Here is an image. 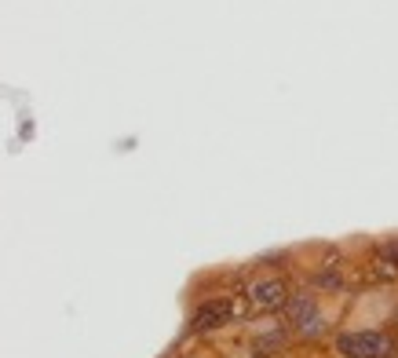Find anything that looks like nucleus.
Returning a JSON list of instances; mask_svg holds the SVG:
<instances>
[{
    "instance_id": "1",
    "label": "nucleus",
    "mask_w": 398,
    "mask_h": 358,
    "mask_svg": "<svg viewBox=\"0 0 398 358\" xmlns=\"http://www.w3.org/2000/svg\"><path fill=\"white\" fill-rule=\"evenodd\" d=\"M344 358H387L391 336L387 333H344L337 340Z\"/></svg>"
},
{
    "instance_id": "2",
    "label": "nucleus",
    "mask_w": 398,
    "mask_h": 358,
    "mask_svg": "<svg viewBox=\"0 0 398 358\" xmlns=\"http://www.w3.org/2000/svg\"><path fill=\"white\" fill-rule=\"evenodd\" d=\"M248 300H253V307L260 311H282L289 304V289L282 278H263L256 282L253 289H248Z\"/></svg>"
},
{
    "instance_id": "3",
    "label": "nucleus",
    "mask_w": 398,
    "mask_h": 358,
    "mask_svg": "<svg viewBox=\"0 0 398 358\" xmlns=\"http://www.w3.org/2000/svg\"><path fill=\"white\" fill-rule=\"evenodd\" d=\"M230 314H234V304L230 300H205L198 311H194V318H191V326L198 329V333H212V329H219V326H227L230 322Z\"/></svg>"
},
{
    "instance_id": "4",
    "label": "nucleus",
    "mask_w": 398,
    "mask_h": 358,
    "mask_svg": "<svg viewBox=\"0 0 398 358\" xmlns=\"http://www.w3.org/2000/svg\"><path fill=\"white\" fill-rule=\"evenodd\" d=\"M285 311H289V322L296 326L303 336L322 333V314H318V307H314V300H310V297H296V300H289V304H285Z\"/></svg>"
},
{
    "instance_id": "5",
    "label": "nucleus",
    "mask_w": 398,
    "mask_h": 358,
    "mask_svg": "<svg viewBox=\"0 0 398 358\" xmlns=\"http://www.w3.org/2000/svg\"><path fill=\"white\" fill-rule=\"evenodd\" d=\"M384 252H387V256H391V260H398V241H391V245H387Z\"/></svg>"
}]
</instances>
